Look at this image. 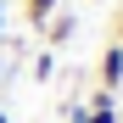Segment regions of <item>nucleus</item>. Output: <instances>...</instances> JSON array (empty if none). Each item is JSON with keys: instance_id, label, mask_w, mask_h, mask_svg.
Segmentation results:
<instances>
[{"instance_id": "f257e3e1", "label": "nucleus", "mask_w": 123, "mask_h": 123, "mask_svg": "<svg viewBox=\"0 0 123 123\" xmlns=\"http://www.w3.org/2000/svg\"><path fill=\"white\" fill-rule=\"evenodd\" d=\"M78 34V11H50V23L39 28V39H45V50H62L67 39Z\"/></svg>"}, {"instance_id": "f03ea898", "label": "nucleus", "mask_w": 123, "mask_h": 123, "mask_svg": "<svg viewBox=\"0 0 123 123\" xmlns=\"http://www.w3.org/2000/svg\"><path fill=\"white\" fill-rule=\"evenodd\" d=\"M95 78H101V90H112V95L123 90V45H117V39L101 50V62H95Z\"/></svg>"}, {"instance_id": "7ed1b4c3", "label": "nucleus", "mask_w": 123, "mask_h": 123, "mask_svg": "<svg viewBox=\"0 0 123 123\" xmlns=\"http://www.w3.org/2000/svg\"><path fill=\"white\" fill-rule=\"evenodd\" d=\"M50 11H62V0H23V23H28V34H39L50 23Z\"/></svg>"}, {"instance_id": "20e7f679", "label": "nucleus", "mask_w": 123, "mask_h": 123, "mask_svg": "<svg viewBox=\"0 0 123 123\" xmlns=\"http://www.w3.org/2000/svg\"><path fill=\"white\" fill-rule=\"evenodd\" d=\"M28 78H34V84H50V78H56V50H45V45L28 50Z\"/></svg>"}, {"instance_id": "39448f33", "label": "nucleus", "mask_w": 123, "mask_h": 123, "mask_svg": "<svg viewBox=\"0 0 123 123\" xmlns=\"http://www.w3.org/2000/svg\"><path fill=\"white\" fill-rule=\"evenodd\" d=\"M84 106H90V112H117V95H112V90H101V84H95V95L84 101Z\"/></svg>"}, {"instance_id": "423d86ee", "label": "nucleus", "mask_w": 123, "mask_h": 123, "mask_svg": "<svg viewBox=\"0 0 123 123\" xmlns=\"http://www.w3.org/2000/svg\"><path fill=\"white\" fill-rule=\"evenodd\" d=\"M112 39H117V45H123V11H117V23H112Z\"/></svg>"}, {"instance_id": "0eeeda50", "label": "nucleus", "mask_w": 123, "mask_h": 123, "mask_svg": "<svg viewBox=\"0 0 123 123\" xmlns=\"http://www.w3.org/2000/svg\"><path fill=\"white\" fill-rule=\"evenodd\" d=\"M0 39H6V0H0Z\"/></svg>"}, {"instance_id": "6e6552de", "label": "nucleus", "mask_w": 123, "mask_h": 123, "mask_svg": "<svg viewBox=\"0 0 123 123\" xmlns=\"http://www.w3.org/2000/svg\"><path fill=\"white\" fill-rule=\"evenodd\" d=\"M0 90H6V56H0Z\"/></svg>"}, {"instance_id": "1a4fd4ad", "label": "nucleus", "mask_w": 123, "mask_h": 123, "mask_svg": "<svg viewBox=\"0 0 123 123\" xmlns=\"http://www.w3.org/2000/svg\"><path fill=\"white\" fill-rule=\"evenodd\" d=\"M0 123H11V117H6V106H0Z\"/></svg>"}, {"instance_id": "9d476101", "label": "nucleus", "mask_w": 123, "mask_h": 123, "mask_svg": "<svg viewBox=\"0 0 123 123\" xmlns=\"http://www.w3.org/2000/svg\"><path fill=\"white\" fill-rule=\"evenodd\" d=\"M90 6H106V0H90Z\"/></svg>"}]
</instances>
